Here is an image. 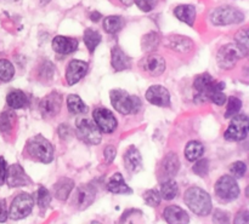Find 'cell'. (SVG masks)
Listing matches in <instances>:
<instances>
[{"mask_svg": "<svg viewBox=\"0 0 249 224\" xmlns=\"http://www.w3.org/2000/svg\"><path fill=\"white\" fill-rule=\"evenodd\" d=\"M124 165L130 174H136L142 169V157L135 147H130L124 154Z\"/></svg>", "mask_w": 249, "mask_h": 224, "instance_id": "ffe728a7", "label": "cell"}, {"mask_svg": "<svg viewBox=\"0 0 249 224\" xmlns=\"http://www.w3.org/2000/svg\"><path fill=\"white\" fill-rule=\"evenodd\" d=\"M178 191H179V188H178L177 182L173 181V179H168V181L160 182V198L164 199V200L167 201L173 200V199L177 196Z\"/></svg>", "mask_w": 249, "mask_h": 224, "instance_id": "f1b7e54d", "label": "cell"}, {"mask_svg": "<svg viewBox=\"0 0 249 224\" xmlns=\"http://www.w3.org/2000/svg\"><path fill=\"white\" fill-rule=\"evenodd\" d=\"M236 43H237V48H240L243 52V55L247 56L248 50H249V41H248V33L246 29L240 31L235 36Z\"/></svg>", "mask_w": 249, "mask_h": 224, "instance_id": "8d00e7d4", "label": "cell"}, {"mask_svg": "<svg viewBox=\"0 0 249 224\" xmlns=\"http://www.w3.org/2000/svg\"><path fill=\"white\" fill-rule=\"evenodd\" d=\"M88 63L84 61L73 60L68 64L67 70H66V80L68 85H74L87 74L88 72Z\"/></svg>", "mask_w": 249, "mask_h": 224, "instance_id": "e0dca14e", "label": "cell"}, {"mask_svg": "<svg viewBox=\"0 0 249 224\" xmlns=\"http://www.w3.org/2000/svg\"><path fill=\"white\" fill-rule=\"evenodd\" d=\"M62 106V97L57 92H51L44 97L39 103V109L44 118H53L57 115Z\"/></svg>", "mask_w": 249, "mask_h": 224, "instance_id": "7c38bea8", "label": "cell"}, {"mask_svg": "<svg viewBox=\"0 0 249 224\" xmlns=\"http://www.w3.org/2000/svg\"><path fill=\"white\" fill-rule=\"evenodd\" d=\"M95 195H96V191L91 184H83L74 192L72 201L73 206L78 210H85L94 203Z\"/></svg>", "mask_w": 249, "mask_h": 224, "instance_id": "8fae6325", "label": "cell"}, {"mask_svg": "<svg viewBox=\"0 0 249 224\" xmlns=\"http://www.w3.org/2000/svg\"><path fill=\"white\" fill-rule=\"evenodd\" d=\"M77 131L80 140L88 144H99L102 140V135L97 125L89 119H79L77 121Z\"/></svg>", "mask_w": 249, "mask_h": 224, "instance_id": "ba28073f", "label": "cell"}, {"mask_svg": "<svg viewBox=\"0 0 249 224\" xmlns=\"http://www.w3.org/2000/svg\"><path fill=\"white\" fill-rule=\"evenodd\" d=\"M6 161L2 157H0V186L5 183V177H6Z\"/></svg>", "mask_w": 249, "mask_h": 224, "instance_id": "c3c4849f", "label": "cell"}, {"mask_svg": "<svg viewBox=\"0 0 249 224\" xmlns=\"http://www.w3.org/2000/svg\"><path fill=\"white\" fill-rule=\"evenodd\" d=\"M73 188H74V182L71 178H60L55 184H53V193H55V198L58 200H67L70 194L72 193Z\"/></svg>", "mask_w": 249, "mask_h": 224, "instance_id": "44dd1931", "label": "cell"}, {"mask_svg": "<svg viewBox=\"0 0 249 224\" xmlns=\"http://www.w3.org/2000/svg\"><path fill=\"white\" fill-rule=\"evenodd\" d=\"M140 67L147 74L158 77L165 70V60L157 53H150L140 61Z\"/></svg>", "mask_w": 249, "mask_h": 224, "instance_id": "5bb4252c", "label": "cell"}, {"mask_svg": "<svg viewBox=\"0 0 249 224\" xmlns=\"http://www.w3.org/2000/svg\"><path fill=\"white\" fill-rule=\"evenodd\" d=\"M90 18H91L94 22H97L100 18H101V15H100L99 12H94V14H91V17H90Z\"/></svg>", "mask_w": 249, "mask_h": 224, "instance_id": "681fc988", "label": "cell"}, {"mask_svg": "<svg viewBox=\"0 0 249 224\" xmlns=\"http://www.w3.org/2000/svg\"><path fill=\"white\" fill-rule=\"evenodd\" d=\"M67 108L72 114H83L88 112L87 104L77 95H70L67 97Z\"/></svg>", "mask_w": 249, "mask_h": 224, "instance_id": "4dcf8cb0", "label": "cell"}, {"mask_svg": "<svg viewBox=\"0 0 249 224\" xmlns=\"http://www.w3.org/2000/svg\"><path fill=\"white\" fill-rule=\"evenodd\" d=\"M118 1H121L122 4L125 5V6H130V5L134 2V0H118Z\"/></svg>", "mask_w": 249, "mask_h": 224, "instance_id": "f907efd6", "label": "cell"}, {"mask_svg": "<svg viewBox=\"0 0 249 224\" xmlns=\"http://www.w3.org/2000/svg\"><path fill=\"white\" fill-rule=\"evenodd\" d=\"M169 46L177 50L178 52L186 53L192 48V41L189 38H185V36L175 35L169 39Z\"/></svg>", "mask_w": 249, "mask_h": 224, "instance_id": "f546056e", "label": "cell"}, {"mask_svg": "<svg viewBox=\"0 0 249 224\" xmlns=\"http://www.w3.org/2000/svg\"><path fill=\"white\" fill-rule=\"evenodd\" d=\"M233 224H249V213L247 210H243L238 212L235 217Z\"/></svg>", "mask_w": 249, "mask_h": 224, "instance_id": "f6af8a7d", "label": "cell"}, {"mask_svg": "<svg viewBox=\"0 0 249 224\" xmlns=\"http://www.w3.org/2000/svg\"><path fill=\"white\" fill-rule=\"evenodd\" d=\"M6 103L12 109L23 108L24 106L28 104V97L26 96L24 92L19 91V90H15V91H11L7 95Z\"/></svg>", "mask_w": 249, "mask_h": 224, "instance_id": "484cf974", "label": "cell"}, {"mask_svg": "<svg viewBox=\"0 0 249 224\" xmlns=\"http://www.w3.org/2000/svg\"><path fill=\"white\" fill-rule=\"evenodd\" d=\"M245 57L242 51L237 48V45L233 44H226L223 48H219L216 61H218L219 67L223 69H231L236 65V63Z\"/></svg>", "mask_w": 249, "mask_h": 224, "instance_id": "8992f818", "label": "cell"}, {"mask_svg": "<svg viewBox=\"0 0 249 224\" xmlns=\"http://www.w3.org/2000/svg\"><path fill=\"white\" fill-rule=\"evenodd\" d=\"M214 79L211 77L209 74H207V73H204V74H201L198 75V77L195 79V89H196V91L198 92L201 96H204L207 97V95H208V92L211 91L212 86H213L214 84Z\"/></svg>", "mask_w": 249, "mask_h": 224, "instance_id": "d4e9b609", "label": "cell"}, {"mask_svg": "<svg viewBox=\"0 0 249 224\" xmlns=\"http://www.w3.org/2000/svg\"><path fill=\"white\" fill-rule=\"evenodd\" d=\"M107 188L113 194H131L133 189L125 183L121 174H114L107 183Z\"/></svg>", "mask_w": 249, "mask_h": 224, "instance_id": "603a6c76", "label": "cell"}, {"mask_svg": "<svg viewBox=\"0 0 249 224\" xmlns=\"http://www.w3.org/2000/svg\"><path fill=\"white\" fill-rule=\"evenodd\" d=\"M146 99L150 103L158 107H169L170 106V94L165 87L160 85H153L146 92Z\"/></svg>", "mask_w": 249, "mask_h": 224, "instance_id": "2e32d148", "label": "cell"}, {"mask_svg": "<svg viewBox=\"0 0 249 224\" xmlns=\"http://www.w3.org/2000/svg\"><path fill=\"white\" fill-rule=\"evenodd\" d=\"M26 152L29 157L44 164H49L53 160V144L41 135L29 138L26 144Z\"/></svg>", "mask_w": 249, "mask_h": 224, "instance_id": "7a4b0ae2", "label": "cell"}, {"mask_svg": "<svg viewBox=\"0 0 249 224\" xmlns=\"http://www.w3.org/2000/svg\"><path fill=\"white\" fill-rule=\"evenodd\" d=\"M83 39H84V43L85 45H87L88 50L92 53L96 50L100 41H101V35H100V33L97 31H94V29H87V31L84 32Z\"/></svg>", "mask_w": 249, "mask_h": 224, "instance_id": "1f68e13d", "label": "cell"}, {"mask_svg": "<svg viewBox=\"0 0 249 224\" xmlns=\"http://www.w3.org/2000/svg\"><path fill=\"white\" fill-rule=\"evenodd\" d=\"M174 15L189 26H192L196 19V9L192 5H179L174 10Z\"/></svg>", "mask_w": 249, "mask_h": 224, "instance_id": "cb8c5ba5", "label": "cell"}, {"mask_svg": "<svg viewBox=\"0 0 249 224\" xmlns=\"http://www.w3.org/2000/svg\"><path fill=\"white\" fill-rule=\"evenodd\" d=\"M214 189H215L216 196L224 201H232L240 196V187L237 182L232 176H229V175L220 177L216 181Z\"/></svg>", "mask_w": 249, "mask_h": 224, "instance_id": "5b68a950", "label": "cell"}, {"mask_svg": "<svg viewBox=\"0 0 249 224\" xmlns=\"http://www.w3.org/2000/svg\"><path fill=\"white\" fill-rule=\"evenodd\" d=\"M135 2L139 9L142 10L143 12H150L151 10L155 9L158 0H135Z\"/></svg>", "mask_w": 249, "mask_h": 224, "instance_id": "b9f144b4", "label": "cell"}, {"mask_svg": "<svg viewBox=\"0 0 249 224\" xmlns=\"http://www.w3.org/2000/svg\"><path fill=\"white\" fill-rule=\"evenodd\" d=\"M33 205L34 200L33 198H32V195H29L28 193H21L19 195H17L16 198L14 199V201H12L9 212L10 218L15 221L26 218L27 216L32 212Z\"/></svg>", "mask_w": 249, "mask_h": 224, "instance_id": "52a82bcc", "label": "cell"}, {"mask_svg": "<svg viewBox=\"0 0 249 224\" xmlns=\"http://www.w3.org/2000/svg\"><path fill=\"white\" fill-rule=\"evenodd\" d=\"M53 48L60 55H70L78 48V40L62 35L55 36L53 40Z\"/></svg>", "mask_w": 249, "mask_h": 224, "instance_id": "ac0fdd59", "label": "cell"}, {"mask_svg": "<svg viewBox=\"0 0 249 224\" xmlns=\"http://www.w3.org/2000/svg\"><path fill=\"white\" fill-rule=\"evenodd\" d=\"M111 103L117 112L124 114V115L138 113L141 107L139 97L131 96L123 90L111 91Z\"/></svg>", "mask_w": 249, "mask_h": 224, "instance_id": "3957f363", "label": "cell"}, {"mask_svg": "<svg viewBox=\"0 0 249 224\" xmlns=\"http://www.w3.org/2000/svg\"><path fill=\"white\" fill-rule=\"evenodd\" d=\"M247 171V166L243 161H236L230 166V174L235 178H242Z\"/></svg>", "mask_w": 249, "mask_h": 224, "instance_id": "60d3db41", "label": "cell"}, {"mask_svg": "<svg viewBox=\"0 0 249 224\" xmlns=\"http://www.w3.org/2000/svg\"><path fill=\"white\" fill-rule=\"evenodd\" d=\"M91 224H101V223H100V222H92Z\"/></svg>", "mask_w": 249, "mask_h": 224, "instance_id": "816d5d0a", "label": "cell"}, {"mask_svg": "<svg viewBox=\"0 0 249 224\" xmlns=\"http://www.w3.org/2000/svg\"><path fill=\"white\" fill-rule=\"evenodd\" d=\"M158 44H160V35L152 32V33H148L147 35H145L142 40V48H145V51H153L157 48Z\"/></svg>", "mask_w": 249, "mask_h": 224, "instance_id": "d590c367", "label": "cell"}, {"mask_svg": "<svg viewBox=\"0 0 249 224\" xmlns=\"http://www.w3.org/2000/svg\"><path fill=\"white\" fill-rule=\"evenodd\" d=\"M248 116L245 114L235 116L225 131L224 137L229 141H242L248 135Z\"/></svg>", "mask_w": 249, "mask_h": 224, "instance_id": "9c48e42d", "label": "cell"}, {"mask_svg": "<svg viewBox=\"0 0 249 224\" xmlns=\"http://www.w3.org/2000/svg\"><path fill=\"white\" fill-rule=\"evenodd\" d=\"M225 89V84L224 82H214L213 86H212L211 91L207 95V98H209L211 101H213L214 103L218 104V106H223L226 102V96L223 92V90Z\"/></svg>", "mask_w": 249, "mask_h": 224, "instance_id": "83f0119b", "label": "cell"}, {"mask_svg": "<svg viewBox=\"0 0 249 224\" xmlns=\"http://www.w3.org/2000/svg\"><path fill=\"white\" fill-rule=\"evenodd\" d=\"M185 204L197 216H208L212 212L211 195L198 187L189 188L185 193Z\"/></svg>", "mask_w": 249, "mask_h": 224, "instance_id": "6da1fadb", "label": "cell"}, {"mask_svg": "<svg viewBox=\"0 0 249 224\" xmlns=\"http://www.w3.org/2000/svg\"><path fill=\"white\" fill-rule=\"evenodd\" d=\"M192 170L197 176L206 177L209 172V161L207 159H198V161L194 165Z\"/></svg>", "mask_w": 249, "mask_h": 224, "instance_id": "ab89813d", "label": "cell"}, {"mask_svg": "<svg viewBox=\"0 0 249 224\" xmlns=\"http://www.w3.org/2000/svg\"><path fill=\"white\" fill-rule=\"evenodd\" d=\"M15 75V68L12 63L7 60H0V80L10 81Z\"/></svg>", "mask_w": 249, "mask_h": 224, "instance_id": "836d02e7", "label": "cell"}, {"mask_svg": "<svg viewBox=\"0 0 249 224\" xmlns=\"http://www.w3.org/2000/svg\"><path fill=\"white\" fill-rule=\"evenodd\" d=\"M180 167L179 158L175 153H169L160 162V172H158V178L160 182L173 179V177L178 174Z\"/></svg>", "mask_w": 249, "mask_h": 224, "instance_id": "4fadbf2b", "label": "cell"}, {"mask_svg": "<svg viewBox=\"0 0 249 224\" xmlns=\"http://www.w3.org/2000/svg\"><path fill=\"white\" fill-rule=\"evenodd\" d=\"M163 216L168 224H189L190 222L189 213L175 205L168 206L163 212Z\"/></svg>", "mask_w": 249, "mask_h": 224, "instance_id": "d6986e66", "label": "cell"}, {"mask_svg": "<svg viewBox=\"0 0 249 224\" xmlns=\"http://www.w3.org/2000/svg\"><path fill=\"white\" fill-rule=\"evenodd\" d=\"M114 158H116V148L112 147V145L106 147V149H105V159H106L107 164H111Z\"/></svg>", "mask_w": 249, "mask_h": 224, "instance_id": "bcb514c9", "label": "cell"}, {"mask_svg": "<svg viewBox=\"0 0 249 224\" xmlns=\"http://www.w3.org/2000/svg\"><path fill=\"white\" fill-rule=\"evenodd\" d=\"M245 15L240 10L231 6H221L211 14V22L214 26H229L243 22Z\"/></svg>", "mask_w": 249, "mask_h": 224, "instance_id": "277c9868", "label": "cell"}, {"mask_svg": "<svg viewBox=\"0 0 249 224\" xmlns=\"http://www.w3.org/2000/svg\"><path fill=\"white\" fill-rule=\"evenodd\" d=\"M7 216H9V212H7L6 201L4 199H0V223H4L7 220Z\"/></svg>", "mask_w": 249, "mask_h": 224, "instance_id": "7dc6e473", "label": "cell"}, {"mask_svg": "<svg viewBox=\"0 0 249 224\" xmlns=\"http://www.w3.org/2000/svg\"><path fill=\"white\" fill-rule=\"evenodd\" d=\"M203 153L204 147L198 141H191L187 143L186 148H185V157L189 161H196V160L201 159Z\"/></svg>", "mask_w": 249, "mask_h": 224, "instance_id": "4316f807", "label": "cell"}, {"mask_svg": "<svg viewBox=\"0 0 249 224\" xmlns=\"http://www.w3.org/2000/svg\"><path fill=\"white\" fill-rule=\"evenodd\" d=\"M0 131L2 133H6L11 131V120H10L9 113H2L0 115Z\"/></svg>", "mask_w": 249, "mask_h": 224, "instance_id": "7bdbcfd3", "label": "cell"}, {"mask_svg": "<svg viewBox=\"0 0 249 224\" xmlns=\"http://www.w3.org/2000/svg\"><path fill=\"white\" fill-rule=\"evenodd\" d=\"M214 222L216 224H230V215L225 211L216 210L213 217Z\"/></svg>", "mask_w": 249, "mask_h": 224, "instance_id": "ee69618b", "label": "cell"}, {"mask_svg": "<svg viewBox=\"0 0 249 224\" xmlns=\"http://www.w3.org/2000/svg\"><path fill=\"white\" fill-rule=\"evenodd\" d=\"M36 203L40 210H46L51 203V195L49 191L44 187H39L38 193H36Z\"/></svg>", "mask_w": 249, "mask_h": 224, "instance_id": "e575fe53", "label": "cell"}, {"mask_svg": "<svg viewBox=\"0 0 249 224\" xmlns=\"http://www.w3.org/2000/svg\"><path fill=\"white\" fill-rule=\"evenodd\" d=\"M143 200L147 204L148 206H152V208H157L160 204V192L155 191V189H151V191H147L145 194H143Z\"/></svg>", "mask_w": 249, "mask_h": 224, "instance_id": "f35d334b", "label": "cell"}, {"mask_svg": "<svg viewBox=\"0 0 249 224\" xmlns=\"http://www.w3.org/2000/svg\"><path fill=\"white\" fill-rule=\"evenodd\" d=\"M5 181L9 184V187L15 188V187H24L31 184V178L26 175L24 170L22 169L21 165L14 164L6 170V177Z\"/></svg>", "mask_w": 249, "mask_h": 224, "instance_id": "9a60e30c", "label": "cell"}, {"mask_svg": "<svg viewBox=\"0 0 249 224\" xmlns=\"http://www.w3.org/2000/svg\"><path fill=\"white\" fill-rule=\"evenodd\" d=\"M111 64L116 72L125 70L130 67V58H129L118 46H114V48H112Z\"/></svg>", "mask_w": 249, "mask_h": 224, "instance_id": "7402d4cb", "label": "cell"}, {"mask_svg": "<svg viewBox=\"0 0 249 224\" xmlns=\"http://www.w3.org/2000/svg\"><path fill=\"white\" fill-rule=\"evenodd\" d=\"M241 109H242V102H241V99H238L237 97H230V98H229V104L228 109H226L225 118H230V116L236 115V114L240 113Z\"/></svg>", "mask_w": 249, "mask_h": 224, "instance_id": "74e56055", "label": "cell"}, {"mask_svg": "<svg viewBox=\"0 0 249 224\" xmlns=\"http://www.w3.org/2000/svg\"><path fill=\"white\" fill-rule=\"evenodd\" d=\"M95 124L101 132L112 133L117 128V119L111 111L106 108H96L92 113Z\"/></svg>", "mask_w": 249, "mask_h": 224, "instance_id": "30bf717a", "label": "cell"}, {"mask_svg": "<svg viewBox=\"0 0 249 224\" xmlns=\"http://www.w3.org/2000/svg\"><path fill=\"white\" fill-rule=\"evenodd\" d=\"M124 26V19L121 16H108L104 19V29L109 34L121 31Z\"/></svg>", "mask_w": 249, "mask_h": 224, "instance_id": "d6a6232c", "label": "cell"}]
</instances>
